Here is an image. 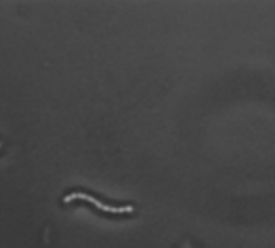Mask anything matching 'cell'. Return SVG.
I'll return each mask as SVG.
<instances>
[{
  "instance_id": "6da1fadb",
  "label": "cell",
  "mask_w": 275,
  "mask_h": 248,
  "mask_svg": "<svg viewBox=\"0 0 275 248\" xmlns=\"http://www.w3.org/2000/svg\"><path fill=\"white\" fill-rule=\"evenodd\" d=\"M73 201H84V203H90L92 206H96V210L103 212V214H113V216H126V214H134V206L132 204H107L103 201H99L98 197L86 193V191H71L63 197V203L69 204Z\"/></svg>"
}]
</instances>
